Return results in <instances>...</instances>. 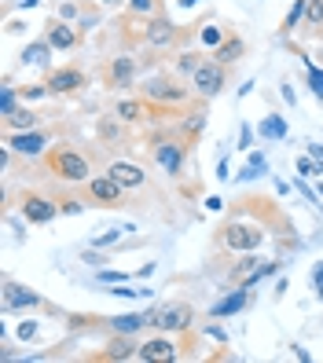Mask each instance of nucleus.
Segmentation results:
<instances>
[{
	"mask_svg": "<svg viewBox=\"0 0 323 363\" xmlns=\"http://www.w3.org/2000/svg\"><path fill=\"white\" fill-rule=\"evenodd\" d=\"M305 15H309V26H323V0H309Z\"/></svg>",
	"mask_w": 323,
	"mask_h": 363,
	"instance_id": "nucleus-29",
	"label": "nucleus"
},
{
	"mask_svg": "<svg viewBox=\"0 0 323 363\" xmlns=\"http://www.w3.org/2000/svg\"><path fill=\"white\" fill-rule=\"evenodd\" d=\"M143 96L147 99H155V103H184L187 99V89L184 84H173V81H147L143 84Z\"/></svg>",
	"mask_w": 323,
	"mask_h": 363,
	"instance_id": "nucleus-8",
	"label": "nucleus"
},
{
	"mask_svg": "<svg viewBox=\"0 0 323 363\" xmlns=\"http://www.w3.org/2000/svg\"><path fill=\"white\" fill-rule=\"evenodd\" d=\"M199 67H202V59H199V55H184V59H180V70H187V74H195Z\"/></svg>",
	"mask_w": 323,
	"mask_h": 363,
	"instance_id": "nucleus-30",
	"label": "nucleus"
},
{
	"mask_svg": "<svg viewBox=\"0 0 323 363\" xmlns=\"http://www.w3.org/2000/svg\"><path fill=\"white\" fill-rule=\"evenodd\" d=\"M106 173H111L121 187H143L147 184V173L140 165H133V162H111V165H106Z\"/></svg>",
	"mask_w": 323,
	"mask_h": 363,
	"instance_id": "nucleus-12",
	"label": "nucleus"
},
{
	"mask_svg": "<svg viewBox=\"0 0 323 363\" xmlns=\"http://www.w3.org/2000/svg\"><path fill=\"white\" fill-rule=\"evenodd\" d=\"M191 319H195V312H191L187 305H169V308L155 312V323H150V327H158V330H184V327H191Z\"/></svg>",
	"mask_w": 323,
	"mask_h": 363,
	"instance_id": "nucleus-7",
	"label": "nucleus"
},
{
	"mask_svg": "<svg viewBox=\"0 0 323 363\" xmlns=\"http://www.w3.org/2000/svg\"><path fill=\"white\" fill-rule=\"evenodd\" d=\"M33 330H37L33 323H23V327H18V337H33Z\"/></svg>",
	"mask_w": 323,
	"mask_h": 363,
	"instance_id": "nucleus-36",
	"label": "nucleus"
},
{
	"mask_svg": "<svg viewBox=\"0 0 323 363\" xmlns=\"http://www.w3.org/2000/svg\"><path fill=\"white\" fill-rule=\"evenodd\" d=\"M40 297L26 286H15V283H4V308H37Z\"/></svg>",
	"mask_w": 323,
	"mask_h": 363,
	"instance_id": "nucleus-14",
	"label": "nucleus"
},
{
	"mask_svg": "<svg viewBox=\"0 0 323 363\" xmlns=\"http://www.w3.org/2000/svg\"><path fill=\"white\" fill-rule=\"evenodd\" d=\"M309 89H312V96L323 103V70H316V67H309Z\"/></svg>",
	"mask_w": 323,
	"mask_h": 363,
	"instance_id": "nucleus-28",
	"label": "nucleus"
},
{
	"mask_svg": "<svg viewBox=\"0 0 323 363\" xmlns=\"http://www.w3.org/2000/svg\"><path fill=\"white\" fill-rule=\"evenodd\" d=\"M297 169H301L305 177H316V173H323V165H312L309 158H301V162H297Z\"/></svg>",
	"mask_w": 323,
	"mask_h": 363,
	"instance_id": "nucleus-32",
	"label": "nucleus"
},
{
	"mask_svg": "<svg viewBox=\"0 0 323 363\" xmlns=\"http://www.w3.org/2000/svg\"><path fill=\"white\" fill-rule=\"evenodd\" d=\"M37 4V0H23V8H33Z\"/></svg>",
	"mask_w": 323,
	"mask_h": 363,
	"instance_id": "nucleus-38",
	"label": "nucleus"
},
{
	"mask_svg": "<svg viewBox=\"0 0 323 363\" xmlns=\"http://www.w3.org/2000/svg\"><path fill=\"white\" fill-rule=\"evenodd\" d=\"M48 52H52L48 40H37V45H26V48H23V62H26V67H45V62H48Z\"/></svg>",
	"mask_w": 323,
	"mask_h": 363,
	"instance_id": "nucleus-19",
	"label": "nucleus"
},
{
	"mask_svg": "<svg viewBox=\"0 0 323 363\" xmlns=\"http://www.w3.org/2000/svg\"><path fill=\"white\" fill-rule=\"evenodd\" d=\"M89 199L92 202H99V206H121L125 202V187L106 173V177H99V180H89Z\"/></svg>",
	"mask_w": 323,
	"mask_h": 363,
	"instance_id": "nucleus-5",
	"label": "nucleus"
},
{
	"mask_svg": "<svg viewBox=\"0 0 323 363\" xmlns=\"http://www.w3.org/2000/svg\"><path fill=\"white\" fill-rule=\"evenodd\" d=\"M48 45L52 48H59V52H67V48H74L77 45V33L67 26V23H59V18H55V23H48Z\"/></svg>",
	"mask_w": 323,
	"mask_h": 363,
	"instance_id": "nucleus-16",
	"label": "nucleus"
},
{
	"mask_svg": "<svg viewBox=\"0 0 323 363\" xmlns=\"http://www.w3.org/2000/svg\"><path fill=\"white\" fill-rule=\"evenodd\" d=\"M191 84H195V92L206 96V99L221 96V89H224V62H217V59L202 62V67L191 74Z\"/></svg>",
	"mask_w": 323,
	"mask_h": 363,
	"instance_id": "nucleus-2",
	"label": "nucleus"
},
{
	"mask_svg": "<svg viewBox=\"0 0 323 363\" xmlns=\"http://www.w3.org/2000/svg\"><path fill=\"white\" fill-rule=\"evenodd\" d=\"M15 111V92L4 89V99H0V114H11Z\"/></svg>",
	"mask_w": 323,
	"mask_h": 363,
	"instance_id": "nucleus-31",
	"label": "nucleus"
},
{
	"mask_svg": "<svg viewBox=\"0 0 323 363\" xmlns=\"http://www.w3.org/2000/svg\"><path fill=\"white\" fill-rule=\"evenodd\" d=\"M147 323H155V312H143V315H114L111 327L118 334H133V330H143Z\"/></svg>",
	"mask_w": 323,
	"mask_h": 363,
	"instance_id": "nucleus-17",
	"label": "nucleus"
},
{
	"mask_svg": "<svg viewBox=\"0 0 323 363\" xmlns=\"http://www.w3.org/2000/svg\"><path fill=\"white\" fill-rule=\"evenodd\" d=\"M4 143L11 147V151H18V155L33 158V155H40V151H45L48 136H45V133H15V136H8Z\"/></svg>",
	"mask_w": 323,
	"mask_h": 363,
	"instance_id": "nucleus-11",
	"label": "nucleus"
},
{
	"mask_svg": "<svg viewBox=\"0 0 323 363\" xmlns=\"http://www.w3.org/2000/svg\"><path fill=\"white\" fill-rule=\"evenodd\" d=\"M125 356H133V341H111L106 345V359H125Z\"/></svg>",
	"mask_w": 323,
	"mask_h": 363,
	"instance_id": "nucleus-24",
	"label": "nucleus"
},
{
	"mask_svg": "<svg viewBox=\"0 0 323 363\" xmlns=\"http://www.w3.org/2000/svg\"><path fill=\"white\" fill-rule=\"evenodd\" d=\"M114 114H118L121 121H140V118L147 114V103H140V99H121V103L114 106Z\"/></svg>",
	"mask_w": 323,
	"mask_h": 363,
	"instance_id": "nucleus-20",
	"label": "nucleus"
},
{
	"mask_svg": "<svg viewBox=\"0 0 323 363\" xmlns=\"http://www.w3.org/2000/svg\"><path fill=\"white\" fill-rule=\"evenodd\" d=\"M155 158H158V165L165 169L169 177H177L180 169H184V143H177V140H158V143H155Z\"/></svg>",
	"mask_w": 323,
	"mask_h": 363,
	"instance_id": "nucleus-6",
	"label": "nucleus"
},
{
	"mask_svg": "<svg viewBox=\"0 0 323 363\" xmlns=\"http://www.w3.org/2000/svg\"><path fill=\"white\" fill-rule=\"evenodd\" d=\"M140 359H155V363H165V359H177V345L169 337H150L143 341V349L136 352Z\"/></svg>",
	"mask_w": 323,
	"mask_h": 363,
	"instance_id": "nucleus-13",
	"label": "nucleus"
},
{
	"mask_svg": "<svg viewBox=\"0 0 323 363\" xmlns=\"http://www.w3.org/2000/svg\"><path fill=\"white\" fill-rule=\"evenodd\" d=\"M55 202L52 199H45V195H26L23 199V217L30 220V224H48L52 217H55Z\"/></svg>",
	"mask_w": 323,
	"mask_h": 363,
	"instance_id": "nucleus-9",
	"label": "nucleus"
},
{
	"mask_svg": "<svg viewBox=\"0 0 323 363\" xmlns=\"http://www.w3.org/2000/svg\"><path fill=\"white\" fill-rule=\"evenodd\" d=\"M48 169H52V177H59V180L81 184L84 177H89V158L62 147V151H52V155H48Z\"/></svg>",
	"mask_w": 323,
	"mask_h": 363,
	"instance_id": "nucleus-1",
	"label": "nucleus"
},
{
	"mask_svg": "<svg viewBox=\"0 0 323 363\" xmlns=\"http://www.w3.org/2000/svg\"><path fill=\"white\" fill-rule=\"evenodd\" d=\"M261 136H272V140L287 136V125H283V118H268V121L261 125Z\"/></svg>",
	"mask_w": 323,
	"mask_h": 363,
	"instance_id": "nucleus-25",
	"label": "nucleus"
},
{
	"mask_svg": "<svg viewBox=\"0 0 323 363\" xmlns=\"http://www.w3.org/2000/svg\"><path fill=\"white\" fill-rule=\"evenodd\" d=\"M133 74H136L133 59H114L111 70H106V81H111V89H128V84H133Z\"/></svg>",
	"mask_w": 323,
	"mask_h": 363,
	"instance_id": "nucleus-15",
	"label": "nucleus"
},
{
	"mask_svg": "<svg viewBox=\"0 0 323 363\" xmlns=\"http://www.w3.org/2000/svg\"><path fill=\"white\" fill-rule=\"evenodd\" d=\"M162 0H128V11L133 15H155Z\"/></svg>",
	"mask_w": 323,
	"mask_h": 363,
	"instance_id": "nucleus-26",
	"label": "nucleus"
},
{
	"mask_svg": "<svg viewBox=\"0 0 323 363\" xmlns=\"http://www.w3.org/2000/svg\"><path fill=\"white\" fill-rule=\"evenodd\" d=\"M99 283H125L121 272H99Z\"/></svg>",
	"mask_w": 323,
	"mask_h": 363,
	"instance_id": "nucleus-33",
	"label": "nucleus"
},
{
	"mask_svg": "<svg viewBox=\"0 0 323 363\" xmlns=\"http://www.w3.org/2000/svg\"><path fill=\"white\" fill-rule=\"evenodd\" d=\"M45 84H48V92H52V96H67V92L84 89V84H89V77H84L77 67H62V70H52Z\"/></svg>",
	"mask_w": 323,
	"mask_h": 363,
	"instance_id": "nucleus-4",
	"label": "nucleus"
},
{
	"mask_svg": "<svg viewBox=\"0 0 323 363\" xmlns=\"http://www.w3.org/2000/svg\"><path fill=\"white\" fill-rule=\"evenodd\" d=\"M202 129H206V114H191V118H187V125H184V136L191 140V136H199Z\"/></svg>",
	"mask_w": 323,
	"mask_h": 363,
	"instance_id": "nucleus-27",
	"label": "nucleus"
},
{
	"mask_svg": "<svg viewBox=\"0 0 323 363\" xmlns=\"http://www.w3.org/2000/svg\"><path fill=\"white\" fill-rule=\"evenodd\" d=\"M202 40H206V45H221V33L209 26V30H202Z\"/></svg>",
	"mask_w": 323,
	"mask_h": 363,
	"instance_id": "nucleus-34",
	"label": "nucleus"
},
{
	"mask_svg": "<svg viewBox=\"0 0 323 363\" xmlns=\"http://www.w3.org/2000/svg\"><path fill=\"white\" fill-rule=\"evenodd\" d=\"M246 305V290H239V294H231V297H224V301L213 308V315H231V312H239Z\"/></svg>",
	"mask_w": 323,
	"mask_h": 363,
	"instance_id": "nucleus-22",
	"label": "nucleus"
},
{
	"mask_svg": "<svg viewBox=\"0 0 323 363\" xmlns=\"http://www.w3.org/2000/svg\"><path fill=\"white\" fill-rule=\"evenodd\" d=\"M37 125V114L33 111H11V114H4V129H33Z\"/></svg>",
	"mask_w": 323,
	"mask_h": 363,
	"instance_id": "nucleus-21",
	"label": "nucleus"
},
{
	"mask_svg": "<svg viewBox=\"0 0 323 363\" xmlns=\"http://www.w3.org/2000/svg\"><path fill=\"white\" fill-rule=\"evenodd\" d=\"M305 8H309V0H297V4H294V11H287V18H283V33L297 30V18L305 15Z\"/></svg>",
	"mask_w": 323,
	"mask_h": 363,
	"instance_id": "nucleus-23",
	"label": "nucleus"
},
{
	"mask_svg": "<svg viewBox=\"0 0 323 363\" xmlns=\"http://www.w3.org/2000/svg\"><path fill=\"white\" fill-rule=\"evenodd\" d=\"M243 52H246V45H243L239 37H231V40H221V45H217V52H213V59H217V62H224V67H228V62H235V59H239Z\"/></svg>",
	"mask_w": 323,
	"mask_h": 363,
	"instance_id": "nucleus-18",
	"label": "nucleus"
},
{
	"mask_svg": "<svg viewBox=\"0 0 323 363\" xmlns=\"http://www.w3.org/2000/svg\"><path fill=\"white\" fill-rule=\"evenodd\" d=\"M265 239V231L261 228H250V224H228L221 231V242L231 246V250H257Z\"/></svg>",
	"mask_w": 323,
	"mask_h": 363,
	"instance_id": "nucleus-3",
	"label": "nucleus"
},
{
	"mask_svg": "<svg viewBox=\"0 0 323 363\" xmlns=\"http://www.w3.org/2000/svg\"><path fill=\"white\" fill-rule=\"evenodd\" d=\"M99 4H106V8H121V4H128V0H99Z\"/></svg>",
	"mask_w": 323,
	"mask_h": 363,
	"instance_id": "nucleus-37",
	"label": "nucleus"
},
{
	"mask_svg": "<svg viewBox=\"0 0 323 363\" xmlns=\"http://www.w3.org/2000/svg\"><path fill=\"white\" fill-rule=\"evenodd\" d=\"M177 37H180V30L169 23V18H162V15L150 18V26H147V33H143V40H147L150 48H169Z\"/></svg>",
	"mask_w": 323,
	"mask_h": 363,
	"instance_id": "nucleus-10",
	"label": "nucleus"
},
{
	"mask_svg": "<svg viewBox=\"0 0 323 363\" xmlns=\"http://www.w3.org/2000/svg\"><path fill=\"white\" fill-rule=\"evenodd\" d=\"M312 279H316V294H319V301H323V264L316 268V275H312Z\"/></svg>",
	"mask_w": 323,
	"mask_h": 363,
	"instance_id": "nucleus-35",
	"label": "nucleus"
}]
</instances>
